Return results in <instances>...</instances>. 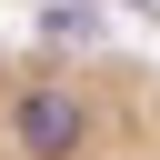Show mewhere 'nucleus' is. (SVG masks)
<instances>
[{
  "instance_id": "nucleus-1",
  "label": "nucleus",
  "mask_w": 160,
  "mask_h": 160,
  "mask_svg": "<svg viewBox=\"0 0 160 160\" xmlns=\"http://www.w3.org/2000/svg\"><path fill=\"white\" fill-rule=\"evenodd\" d=\"M0 160H160V70L0 50Z\"/></svg>"
}]
</instances>
